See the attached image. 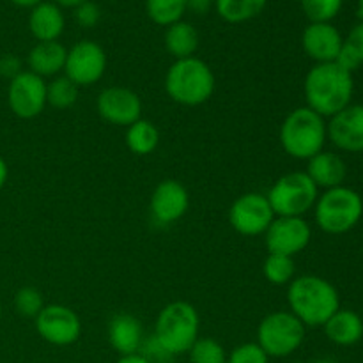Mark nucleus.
I'll use <instances>...</instances> for the list:
<instances>
[{
	"label": "nucleus",
	"instance_id": "21",
	"mask_svg": "<svg viewBox=\"0 0 363 363\" xmlns=\"http://www.w3.org/2000/svg\"><path fill=\"white\" fill-rule=\"evenodd\" d=\"M67 50L59 41H41L28 52V71L38 77H55L66 66Z\"/></svg>",
	"mask_w": 363,
	"mask_h": 363
},
{
	"label": "nucleus",
	"instance_id": "38",
	"mask_svg": "<svg viewBox=\"0 0 363 363\" xmlns=\"http://www.w3.org/2000/svg\"><path fill=\"white\" fill-rule=\"evenodd\" d=\"M50 2H53L55 4V6H59L60 9H62V7H78L80 6V4H84L85 0H50Z\"/></svg>",
	"mask_w": 363,
	"mask_h": 363
},
{
	"label": "nucleus",
	"instance_id": "25",
	"mask_svg": "<svg viewBox=\"0 0 363 363\" xmlns=\"http://www.w3.org/2000/svg\"><path fill=\"white\" fill-rule=\"evenodd\" d=\"M268 0H215V9L227 23H243L262 13Z\"/></svg>",
	"mask_w": 363,
	"mask_h": 363
},
{
	"label": "nucleus",
	"instance_id": "5",
	"mask_svg": "<svg viewBox=\"0 0 363 363\" xmlns=\"http://www.w3.org/2000/svg\"><path fill=\"white\" fill-rule=\"evenodd\" d=\"M215 74L211 67L197 57L176 60L165 77V91L172 101L184 106H199L215 92Z\"/></svg>",
	"mask_w": 363,
	"mask_h": 363
},
{
	"label": "nucleus",
	"instance_id": "36",
	"mask_svg": "<svg viewBox=\"0 0 363 363\" xmlns=\"http://www.w3.org/2000/svg\"><path fill=\"white\" fill-rule=\"evenodd\" d=\"M116 363H151V362H149L142 353H135V354H126V357H121Z\"/></svg>",
	"mask_w": 363,
	"mask_h": 363
},
{
	"label": "nucleus",
	"instance_id": "37",
	"mask_svg": "<svg viewBox=\"0 0 363 363\" xmlns=\"http://www.w3.org/2000/svg\"><path fill=\"white\" fill-rule=\"evenodd\" d=\"M215 0H186L188 7H194L197 11H206Z\"/></svg>",
	"mask_w": 363,
	"mask_h": 363
},
{
	"label": "nucleus",
	"instance_id": "33",
	"mask_svg": "<svg viewBox=\"0 0 363 363\" xmlns=\"http://www.w3.org/2000/svg\"><path fill=\"white\" fill-rule=\"evenodd\" d=\"M269 357L257 342H245L230 351L225 363H268Z\"/></svg>",
	"mask_w": 363,
	"mask_h": 363
},
{
	"label": "nucleus",
	"instance_id": "20",
	"mask_svg": "<svg viewBox=\"0 0 363 363\" xmlns=\"http://www.w3.org/2000/svg\"><path fill=\"white\" fill-rule=\"evenodd\" d=\"M307 176L311 177L312 183L323 190H330V188L342 186L344 179H346V163L339 155L330 151H321L315 156L308 160L307 165Z\"/></svg>",
	"mask_w": 363,
	"mask_h": 363
},
{
	"label": "nucleus",
	"instance_id": "12",
	"mask_svg": "<svg viewBox=\"0 0 363 363\" xmlns=\"http://www.w3.org/2000/svg\"><path fill=\"white\" fill-rule=\"evenodd\" d=\"M312 229L303 216H275L264 233V245L269 254L294 257L308 247Z\"/></svg>",
	"mask_w": 363,
	"mask_h": 363
},
{
	"label": "nucleus",
	"instance_id": "29",
	"mask_svg": "<svg viewBox=\"0 0 363 363\" xmlns=\"http://www.w3.org/2000/svg\"><path fill=\"white\" fill-rule=\"evenodd\" d=\"M78 85L71 82L69 78L64 77L53 78L46 84V103L53 108H71L78 99Z\"/></svg>",
	"mask_w": 363,
	"mask_h": 363
},
{
	"label": "nucleus",
	"instance_id": "3",
	"mask_svg": "<svg viewBox=\"0 0 363 363\" xmlns=\"http://www.w3.org/2000/svg\"><path fill=\"white\" fill-rule=\"evenodd\" d=\"M328 138L326 121L308 106H300L287 113L280 126V144L284 151L296 160H311L323 151Z\"/></svg>",
	"mask_w": 363,
	"mask_h": 363
},
{
	"label": "nucleus",
	"instance_id": "15",
	"mask_svg": "<svg viewBox=\"0 0 363 363\" xmlns=\"http://www.w3.org/2000/svg\"><path fill=\"white\" fill-rule=\"evenodd\" d=\"M190 208L188 190L176 179H165L155 188L149 211L158 225H170L183 218Z\"/></svg>",
	"mask_w": 363,
	"mask_h": 363
},
{
	"label": "nucleus",
	"instance_id": "28",
	"mask_svg": "<svg viewBox=\"0 0 363 363\" xmlns=\"http://www.w3.org/2000/svg\"><path fill=\"white\" fill-rule=\"evenodd\" d=\"M262 273L266 280L273 286H289L296 275L294 257L280 254H269L262 264Z\"/></svg>",
	"mask_w": 363,
	"mask_h": 363
},
{
	"label": "nucleus",
	"instance_id": "32",
	"mask_svg": "<svg viewBox=\"0 0 363 363\" xmlns=\"http://www.w3.org/2000/svg\"><path fill=\"white\" fill-rule=\"evenodd\" d=\"M45 307L43 301V294L39 293L35 287H21L16 294H14V308L23 318H38L39 312Z\"/></svg>",
	"mask_w": 363,
	"mask_h": 363
},
{
	"label": "nucleus",
	"instance_id": "6",
	"mask_svg": "<svg viewBox=\"0 0 363 363\" xmlns=\"http://www.w3.org/2000/svg\"><path fill=\"white\" fill-rule=\"evenodd\" d=\"M315 223L326 234H344L358 225L363 215L360 194L347 186L325 190L314 206Z\"/></svg>",
	"mask_w": 363,
	"mask_h": 363
},
{
	"label": "nucleus",
	"instance_id": "8",
	"mask_svg": "<svg viewBox=\"0 0 363 363\" xmlns=\"http://www.w3.org/2000/svg\"><path fill=\"white\" fill-rule=\"evenodd\" d=\"M266 197L275 216H303L315 206L319 188L307 172H289L273 183Z\"/></svg>",
	"mask_w": 363,
	"mask_h": 363
},
{
	"label": "nucleus",
	"instance_id": "39",
	"mask_svg": "<svg viewBox=\"0 0 363 363\" xmlns=\"http://www.w3.org/2000/svg\"><path fill=\"white\" fill-rule=\"evenodd\" d=\"M7 176H9V169H7V163L4 162V158L0 156V190H2L4 184H6Z\"/></svg>",
	"mask_w": 363,
	"mask_h": 363
},
{
	"label": "nucleus",
	"instance_id": "14",
	"mask_svg": "<svg viewBox=\"0 0 363 363\" xmlns=\"http://www.w3.org/2000/svg\"><path fill=\"white\" fill-rule=\"evenodd\" d=\"M96 108L101 119L113 126H131L142 119V101L138 94L126 87H106L96 99Z\"/></svg>",
	"mask_w": 363,
	"mask_h": 363
},
{
	"label": "nucleus",
	"instance_id": "19",
	"mask_svg": "<svg viewBox=\"0 0 363 363\" xmlns=\"http://www.w3.org/2000/svg\"><path fill=\"white\" fill-rule=\"evenodd\" d=\"M66 27V18L62 9L53 2H39L28 14V28L30 34L41 41H59Z\"/></svg>",
	"mask_w": 363,
	"mask_h": 363
},
{
	"label": "nucleus",
	"instance_id": "16",
	"mask_svg": "<svg viewBox=\"0 0 363 363\" xmlns=\"http://www.w3.org/2000/svg\"><path fill=\"white\" fill-rule=\"evenodd\" d=\"M328 138L335 147L346 152L363 151V105H350L326 124Z\"/></svg>",
	"mask_w": 363,
	"mask_h": 363
},
{
	"label": "nucleus",
	"instance_id": "42",
	"mask_svg": "<svg viewBox=\"0 0 363 363\" xmlns=\"http://www.w3.org/2000/svg\"><path fill=\"white\" fill-rule=\"evenodd\" d=\"M315 363H337V362H333V360H319V362H315Z\"/></svg>",
	"mask_w": 363,
	"mask_h": 363
},
{
	"label": "nucleus",
	"instance_id": "41",
	"mask_svg": "<svg viewBox=\"0 0 363 363\" xmlns=\"http://www.w3.org/2000/svg\"><path fill=\"white\" fill-rule=\"evenodd\" d=\"M358 16H360L363 21V0H358Z\"/></svg>",
	"mask_w": 363,
	"mask_h": 363
},
{
	"label": "nucleus",
	"instance_id": "1",
	"mask_svg": "<svg viewBox=\"0 0 363 363\" xmlns=\"http://www.w3.org/2000/svg\"><path fill=\"white\" fill-rule=\"evenodd\" d=\"M353 91V73L337 62L315 64L305 77V101L321 117H333L350 106Z\"/></svg>",
	"mask_w": 363,
	"mask_h": 363
},
{
	"label": "nucleus",
	"instance_id": "2",
	"mask_svg": "<svg viewBox=\"0 0 363 363\" xmlns=\"http://www.w3.org/2000/svg\"><path fill=\"white\" fill-rule=\"evenodd\" d=\"M287 305L305 328H318L339 311L340 296L335 286L323 277L303 275L287 287Z\"/></svg>",
	"mask_w": 363,
	"mask_h": 363
},
{
	"label": "nucleus",
	"instance_id": "18",
	"mask_svg": "<svg viewBox=\"0 0 363 363\" xmlns=\"http://www.w3.org/2000/svg\"><path fill=\"white\" fill-rule=\"evenodd\" d=\"M108 342L121 357L140 353L144 346L142 323L131 314H117L108 323Z\"/></svg>",
	"mask_w": 363,
	"mask_h": 363
},
{
	"label": "nucleus",
	"instance_id": "44",
	"mask_svg": "<svg viewBox=\"0 0 363 363\" xmlns=\"http://www.w3.org/2000/svg\"><path fill=\"white\" fill-rule=\"evenodd\" d=\"M294 363H303V362H294Z\"/></svg>",
	"mask_w": 363,
	"mask_h": 363
},
{
	"label": "nucleus",
	"instance_id": "10",
	"mask_svg": "<svg viewBox=\"0 0 363 363\" xmlns=\"http://www.w3.org/2000/svg\"><path fill=\"white\" fill-rule=\"evenodd\" d=\"M106 71V53L96 41H78L67 50L64 74L78 87H91Z\"/></svg>",
	"mask_w": 363,
	"mask_h": 363
},
{
	"label": "nucleus",
	"instance_id": "4",
	"mask_svg": "<svg viewBox=\"0 0 363 363\" xmlns=\"http://www.w3.org/2000/svg\"><path fill=\"white\" fill-rule=\"evenodd\" d=\"M201 318L197 308L188 301H172L162 308L155 325V337L169 357L188 353L199 339Z\"/></svg>",
	"mask_w": 363,
	"mask_h": 363
},
{
	"label": "nucleus",
	"instance_id": "17",
	"mask_svg": "<svg viewBox=\"0 0 363 363\" xmlns=\"http://www.w3.org/2000/svg\"><path fill=\"white\" fill-rule=\"evenodd\" d=\"M342 35L330 21L325 23H308L301 35L303 52L318 64L337 62L340 48H342Z\"/></svg>",
	"mask_w": 363,
	"mask_h": 363
},
{
	"label": "nucleus",
	"instance_id": "31",
	"mask_svg": "<svg viewBox=\"0 0 363 363\" xmlns=\"http://www.w3.org/2000/svg\"><path fill=\"white\" fill-rule=\"evenodd\" d=\"M300 4L311 23H325L340 13L344 0H300Z\"/></svg>",
	"mask_w": 363,
	"mask_h": 363
},
{
	"label": "nucleus",
	"instance_id": "30",
	"mask_svg": "<svg viewBox=\"0 0 363 363\" xmlns=\"http://www.w3.org/2000/svg\"><path fill=\"white\" fill-rule=\"evenodd\" d=\"M188 354H190L191 363H225L227 362V354L222 344L215 339H209V337L195 340V344L190 347Z\"/></svg>",
	"mask_w": 363,
	"mask_h": 363
},
{
	"label": "nucleus",
	"instance_id": "13",
	"mask_svg": "<svg viewBox=\"0 0 363 363\" xmlns=\"http://www.w3.org/2000/svg\"><path fill=\"white\" fill-rule=\"evenodd\" d=\"M7 103L11 112L20 119H34L41 116L46 103V82L32 71H21L9 82Z\"/></svg>",
	"mask_w": 363,
	"mask_h": 363
},
{
	"label": "nucleus",
	"instance_id": "26",
	"mask_svg": "<svg viewBox=\"0 0 363 363\" xmlns=\"http://www.w3.org/2000/svg\"><path fill=\"white\" fill-rule=\"evenodd\" d=\"M186 9V0H145L147 16L162 27H170L183 20Z\"/></svg>",
	"mask_w": 363,
	"mask_h": 363
},
{
	"label": "nucleus",
	"instance_id": "27",
	"mask_svg": "<svg viewBox=\"0 0 363 363\" xmlns=\"http://www.w3.org/2000/svg\"><path fill=\"white\" fill-rule=\"evenodd\" d=\"M337 64L353 73L354 69L363 64V21L354 25L350 30L347 38L342 41Z\"/></svg>",
	"mask_w": 363,
	"mask_h": 363
},
{
	"label": "nucleus",
	"instance_id": "22",
	"mask_svg": "<svg viewBox=\"0 0 363 363\" xmlns=\"http://www.w3.org/2000/svg\"><path fill=\"white\" fill-rule=\"evenodd\" d=\"M325 333L330 342L337 346H354L363 337V321L360 315L347 308H339L328 321L325 323Z\"/></svg>",
	"mask_w": 363,
	"mask_h": 363
},
{
	"label": "nucleus",
	"instance_id": "11",
	"mask_svg": "<svg viewBox=\"0 0 363 363\" xmlns=\"http://www.w3.org/2000/svg\"><path fill=\"white\" fill-rule=\"evenodd\" d=\"M35 330L52 346H71L82 335V321L73 308L66 305H45L35 318Z\"/></svg>",
	"mask_w": 363,
	"mask_h": 363
},
{
	"label": "nucleus",
	"instance_id": "34",
	"mask_svg": "<svg viewBox=\"0 0 363 363\" xmlns=\"http://www.w3.org/2000/svg\"><path fill=\"white\" fill-rule=\"evenodd\" d=\"M99 18H101V11H99L98 4L91 2V0H85L84 4L74 7V20H77V23L80 25V27H94V25H98Z\"/></svg>",
	"mask_w": 363,
	"mask_h": 363
},
{
	"label": "nucleus",
	"instance_id": "40",
	"mask_svg": "<svg viewBox=\"0 0 363 363\" xmlns=\"http://www.w3.org/2000/svg\"><path fill=\"white\" fill-rule=\"evenodd\" d=\"M11 4H14V6H18V7H34V6H38L39 2H43V0H9Z\"/></svg>",
	"mask_w": 363,
	"mask_h": 363
},
{
	"label": "nucleus",
	"instance_id": "43",
	"mask_svg": "<svg viewBox=\"0 0 363 363\" xmlns=\"http://www.w3.org/2000/svg\"><path fill=\"white\" fill-rule=\"evenodd\" d=\"M0 319H2V305H0Z\"/></svg>",
	"mask_w": 363,
	"mask_h": 363
},
{
	"label": "nucleus",
	"instance_id": "7",
	"mask_svg": "<svg viewBox=\"0 0 363 363\" xmlns=\"http://www.w3.org/2000/svg\"><path fill=\"white\" fill-rule=\"evenodd\" d=\"M305 332L303 323L289 311L272 312L259 323L257 344L269 358H286L300 350Z\"/></svg>",
	"mask_w": 363,
	"mask_h": 363
},
{
	"label": "nucleus",
	"instance_id": "23",
	"mask_svg": "<svg viewBox=\"0 0 363 363\" xmlns=\"http://www.w3.org/2000/svg\"><path fill=\"white\" fill-rule=\"evenodd\" d=\"M165 48L176 60L195 57L194 53L199 48V32L188 21L181 20L167 27Z\"/></svg>",
	"mask_w": 363,
	"mask_h": 363
},
{
	"label": "nucleus",
	"instance_id": "35",
	"mask_svg": "<svg viewBox=\"0 0 363 363\" xmlns=\"http://www.w3.org/2000/svg\"><path fill=\"white\" fill-rule=\"evenodd\" d=\"M21 71H23L21 69V60L18 59L16 55L7 53V55L0 57V74H2V77L13 80V78L18 77Z\"/></svg>",
	"mask_w": 363,
	"mask_h": 363
},
{
	"label": "nucleus",
	"instance_id": "9",
	"mask_svg": "<svg viewBox=\"0 0 363 363\" xmlns=\"http://www.w3.org/2000/svg\"><path fill=\"white\" fill-rule=\"evenodd\" d=\"M275 220L268 197L259 191H248L238 197L229 209V222L241 236H261Z\"/></svg>",
	"mask_w": 363,
	"mask_h": 363
},
{
	"label": "nucleus",
	"instance_id": "24",
	"mask_svg": "<svg viewBox=\"0 0 363 363\" xmlns=\"http://www.w3.org/2000/svg\"><path fill=\"white\" fill-rule=\"evenodd\" d=\"M160 144V131L151 121L138 119L126 130V145L133 155L147 156Z\"/></svg>",
	"mask_w": 363,
	"mask_h": 363
}]
</instances>
